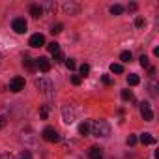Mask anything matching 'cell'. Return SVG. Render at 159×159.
Wrapping results in <instances>:
<instances>
[{"label":"cell","instance_id":"cell-1","mask_svg":"<svg viewBox=\"0 0 159 159\" xmlns=\"http://www.w3.org/2000/svg\"><path fill=\"white\" fill-rule=\"evenodd\" d=\"M92 135L94 137H101V139H105V137H109L111 135V125L105 122V120H96L94 124H92Z\"/></svg>","mask_w":159,"mask_h":159},{"label":"cell","instance_id":"cell-2","mask_svg":"<svg viewBox=\"0 0 159 159\" xmlns=\"http://www.w3.org/2000/svg\"><path fill=\"white\" fill-rule=\"evenodd\" d=\"M36 88L45 96V98H52V94H54V88H52V83L51 81H47V79H36Z\"/></svg>","mask_w":159,"mask_h":159},{"label":"cell","instance_id":"cell-3","mask_svg":"<svg viewBox=\"0 0 159 159\" xmlns=\"http://www.w3.org/2000/svg\"><path fill=\"white\" fill-rule=\"evenodd\" d=\"M62 120H64V124H73L75 122V111H73L71 105L62 107Z\"/></svg>","mask_w":159,"mask_h":159},{"label":"cell","instance_id":"cell-4","mask_svg":"<svg viewBox=\"0 0 159 159\" xmlns=\"http://www.w3.org/2000/svg\"><path fill=\"white\" fill-rule=\"evenodd\" d=\"M43 139L49 140V142H58V140H60V135H58V131H56L54 127L47 125V127L43 129Z\"/></svg>","mask_w":159,"mask_h":159},{"label":"cell","instance_id":"cell-5","mask_svg":"<svg viewBox=\"0 0 159 159\" xmlns=\"http://www.w3.org/2000/svg\"><path fill=\"white\" fill-rule=\"evenodd\" d=\"M140 116L146 120V122H152L153 120V112H152V107L148 101H142L140 103Z\"/></svg>","mask_w":159,"mask_h":159},{"label":"cell","instance_id":"cell-6","mask_svg":"<svg viewBox=\"0 0 159 159\" xmlns=\"http://www.w3.org/2000/svg\"><path fill=\"white\" fill-rule=\"evenodd\" d=\"M10 90L11 92H21L25 90V79L23 77H13L10 81Z\"/></svg>","mask_w":159,"mask_h":159},{"label":"cell","instance_id":"cell-7","mask_svg":"<svg viewBox=\"0 0 159 159\" xmlns=\"http://www.w3.org/2000/svg\"><path fill=\"white\" fill-rule=\"evenodd\" d=\"M26 21L23 19V17H17V19H13V23H11V28L17 32V34H25L26 32Z\"/></svg>","mask_w":159,"mask_h":159},{"label":"cell","instance_id":"cell-8","mask_svg":"<svg viewBox=\"0 0 159 159\" xmlns=\"http://www.w3.org/2000/svg\"><path fill=\"white\" fill-rule=\"evenodd\" d=\"M28 45H30V47H34V49L43 47V45H45V36H43V34H34V36L30 38Z\"/></svg>","mask_w":159,"mask_h":159},{"label":"cell","instance_id":"cell-9","mask_svg":"<svg viewBox=\"0 0 159 159\" xmlns=\"http://www.w3.org/2000/svg\"><path fill=\"white\" fill-rule=\"evenodd\" d=\"M36 66L43 71V73H47L49 69H51V62H49V58H45V56H39V58H36Z\"/></svg>","mask_w":159,"mask_h":159},{"label":"cell","instance_id":"cell-10","mask_svg":"<svg viewBox=\"0 0 159 159\" xmlns=\"http://www.w3.org/2000/svg\"><path fill=\"white\" fill-rule=\"evenodd\" d=\"M64 10H66V13H69V15H77L79 11H81V6L75 4V2H66V4H64Z\"/></svg>","mask_w":159,"mask_h":159},{"label":"cell","instance_id":"cell-11","mask_svg":"<svg viewBox=\"0 0 159 159\" xmlns=\"http://www.w3.org/2000/svg\"><path fill=\"white\" fill-rule=\"evenodd\" d=\"M88 157H90V159H103V150H101L99 146H92V148L88 150Z\"/></svg>","mask_w":159,"mask_h":159},{"label":"cell","instance_id":"cell-12","mask_svg":"<svg viewBox=\"0 0 159 159\" xmlns=\"http://www.w3.org/2000/svg\"><path fill=\"white\" fill-rule=\"evenodd\" d=\"M30 15H32L34 19H39V17L43 15V6H41V4H32V6H30Z\"/></svg>","mask_w":159,"mask_h":159},{"label":"cell","instance_id":"cell-13","mask_svg":"<svg viewBox=\"0 0 159 159\" xmlns=\"http://www.w3.org/2000/svg\"><path fill=\"white\" fill-rule=\"evenodd\" d=\"M23 66H26L30 71L38 67V66H36V58H30V56H26V54H25V58H23Z\"/></svg>","mask_w":159,"mask_h":159},{"label":"cell","instance_id":"cell-14","mask_svg":"<svg viewBox=\"0 0 159 159\" xmlns=\"http://www.w3.org/2000/svg\"><path fill=\"white\" fill-rule=\"evenodd\" d=\"M140 142H142V144H153L155 139H153L150 133H142V135H140Z\"/></svg>","mask_w":159,"mask_h":159},{"label":"cell","instance_id":"cell-15","mask_svg":"<svg viewBox=\"0 0 159 159\" xmlns=\"http://www.w3.org/2000/svg\"><path fill=\"white\" fill-rule=\"evenodd\" d=\"M79 133H81L83 137H86V135L90 133V124H88V122H83L81 125H79Z\"/></svg>","mask_w":159,"mask_h":159},{"label":"cell","instance_id":"cell-16","mask_svg":"<svg viewBox=\"0 0 159 159\" xmlns=\"http://www.w3.org/2000/svg\"><path fill=\"white\" fill-rule=\"evenodd\" d=\"M140 83V79H139V75H135V73H131L129 77H127V84H131V86H137Z\"/></svg>","mask_w":159,"mask_h":159},{"label":"cell","instance_id":"cell-17","mask_svg":"<svg viewBox=\"0 0 159 159\" xmlns=\"http://www.w3.org/2000/svg\"><path fill=\"white\" fill-rule=\"evenodd\" d=\"M111 13H112V15H122V13H124V6H120V4L111 6Z\"/></svg>","mask_w":159,"mask_h":159},{"label":"cell","instance_id":"cell-18","mask_svg":"<svg viewBox=\"0 0 159 159\" xmlns=\"http://www.w3.org/2000/svg\"><path fill=\"white\" fill-rule=\"evenodd\" d=\"M47 49H49V52H51V54H56V52H60V45H58L56 41L49 43V45H47Z\"/></svg>","mask_w":159,"mask_h":159},{"label":"cell","instance_id":"cell-19","mask_svg":"<svg viewBox=\"0 0 159 159\" xmlns=\"http://www.w3.org/2000/svg\"><path fill=\"white\" fill-rule=\"evenodd\" d=\"M79 71H81V79H83V77H86V75L90 73V66H88V64H83L81 67H79Z\"/></svg>","mask_w":159,"mask_h":159},{"label":"cell","instance_id":"cell-20","mask_svg":"<svg viewBox=\"0 0 159 159\" xmlns=\"http://www.w3.org/2000/svg\"><path fill=\"white\" fill-rule=\"evenodd\" d=\"M131 58H133V54H131L129 51H124V52L120 54V60H122V62H131Z\"/></svg>","mask_w":159,"mask_h":159},{"label":"cell","instance_id":"cell-21","mask_svg":"<svg viewBox=\"0 0 159 159\" xmlns=\"http://www.w3.org/2000/svg\"><path fill=\"white\" fill-rule=\"evenodd\" d=\"M111 71L112 73H124V66L122 64H111Z\"/></svg>","mask_w":159,"mask_h":159},{"label":"cell","instance_id":"cell-22","mask_svg":"<svg viewBox=\"0 0 159 159\" xmlns=\"http://www.w3.org/2000/svg\"><path fill=\"white\" fill-rule=\"evenodd\" d=\"M122 99H124V101H131V99H133V94H131L129 90H122Z\"/></svg>","mask_w":159,"mask_h":159},{"label":"cell","instance_id":"cell-23","mask_svg":"<svg viewBox=\"0 0 159 159\" xmlns=\"http://www.w3.org/2000/svg\"><path fill=\"white\" fill-rule=\"evenodd\" d=\"M39 114H41V118H43V120H47V116H49V107H47V105H41Z\"/></svg>","mask_w":159,"mask_h":159},{"label":"cell","instance_id":"cell-24","mask_svg":"<svg viewBox=\"0 0 159 159\" xmlns=\"http://www.w3.org/2000/svg\"><path fill=\"white\" fill-rule=\"evenodd\" d=\"M62 30H64V25H62V23H58V25H54V26H52V30H51V32H52V36H54V34H60Z\"/></svg>","mask_w":159,"mask_h":159},{"label":"cell","instance_id":"cell-25","mask_svg":"<svg viewBox=\"0 0 159 159\" xmlns=\"http://www.w3.org/2000/svg\"><path fill=\"white\" fill-rule=\"evenodd\" d=\"M19 159H32V153H30L28 150H23V152L19 153Z\"/></svg>","mask_w":159,"mask_h":159},{"label":"cell","instance_id":"cell-26","mask_svg":"<svg viewBox=\"0 0 159 159\" xmlns=\"http://www.w3.org/2000/svg\"><path fill=\"white\" fill-rule=\"evenodd\" d=\"M144 25H146V21H144L142 17H137V19H135V26H137V28H142Z\"/></svg>","mask_w":159,"mask_h":159},{"label":"cell","instance_id":"cell-27","mask_svg":"<svg viewBox=\"0 0 159 159\" xmlns=\"http://www.w3.org/2000/svg\"><path fill=\"white\" fill-rule=\"evenodd\" d=\"M140 66H142V67H150V62H148V56H144V54L140 56Z\"/></svg>","mask_w":159,"mask_h":159},{"label":"cell","instance_id":"cell-28","mask_svg":"<svg viewBox=\"0 0 159 159\" xmlns=\"http://www.w3.org/2000/svg\"><path fill=\"white\" fill-rule=\"evenodd\" d=\"M45 10L54 11V10H56V4H54V2H47V4H45ZM45 10H43V11H45Z\"/></svg>","mask_w":159,"mask_h":159},{"label":"cell","instance_id":"cell-29","mask_svg":"<svg viewBox=\"0 0 159 159\" xmlns=\"http://www.w3.org/2000/svg\"><path fill=\"white\" fill-rule=\"evenodd\" d=\"M127 144H129V146H135V144H137V137H135V135H129V137H127Z\"/></svg>","mask_w":159,"mask_h":159},{"label":"cell","instance_id":"cell-30","mask_svg":"<svg viewBox=\"0 0 159 159\" xmlns=\"http://www.w3.org/2000/svg\"><path fill=\"white\" fill-rule=\"evenodd\" d=\"M81 81H83V79H81V77H79V75H75V77H71V83H73L75 86H79V84H81Z\"/></svg>","mask_w":159,"mask_h":159},{"label":"cell","instance_id":"cell-31","mask_svg":"<svg viewBox=\"0 0 159 159\" xmlns=\"http://www.w3.org/2000/svg\"><path fill=\"white\" fill-rule=\"evenodd\" d=\"M103 84H107V86H111V84H112V79H111L109 75H103Z\"/></svg>","mask_w":159,"mask_h":159},{"label":"cell","instance_id":"cell-32","mask_svg":"<svg viewBox=\"0 0 159 159\" xmlns=\"http://www.w3.org/2000/svg\"><path fill=\"white\" fill-rule=\"evenodd\" d=\"M54 62H64V54L62 52H56L54 54Z\"/></svg>","mask_w":159,"mask_h":159},{"label":"cell","instance_id":"cell-33","mask_svg":"<svg viewBox=\"0 0 159 159\" xmlns=\"http://www.w3.org/2000/svg\"><path fill=\"white\" fill-rule=\"evenodd\" d=\"M66 66H67L69 69H75V60H71V58H69V60H66Z\"/></svg>","mask_w":159,"mask_h":159},{"label":"cell","instance_id":"cell-34","mask_svg":"<svg viewBox=\"0 0 159 159\" xmlns=\"http://www.w3.org/2000/svg\"><path fill=\"white\" fill-rule=\"evenodd\" d=\"M0 159H15V155L8 152V153H2V157H0Z\"/></svg>","mask_w":159,"mask_h":159},{"label":"cell","instance_id":"cell-35","mask_svg":"<svg viewBox=\"0 0 159 159\" xmlns=\"http://www.w3.org/2000/svg\"><path fill=\"white\" fill-rule=\"evenodd\" d=\"M127 10H131V11H135V10H137V4H129V8H127Z\"/></svg>","mask_w":159,"mask_h":159},{"label":"cell","instance_id":"cell-36","mask_svg":"<svg viewBox=\"0 0 159 159\" xmlns=\"http://www.w3.org/2000/svg\"><path fill=\"white\" fill-rule=\"evenodd\" d=\"M148 71H150V77H153V75H155V69H153V67H148Z\"/></svg>","mask_w":159,"mask_h":159},{"label":"cell","instance_id":"cell-37","mask_svg":"<svg viewBox=\"0 0 159 159\" xmlns=\"http://www.w3.org/2000/svg\"><path fill=\"white\" fill-rule=\"evenodd\" d=\"M2 125H4V120H2V118H0V127H2Z\"/></svg>","mask_w":159,"mask_h":159},{"label":"cell","instance_id":"cell-38","mask_svg":"<svg viewBox=\"0 0 159 159\" xmlns=\"http://www.w3.org/2000/svg\"><path fill=\"white\" fill-rule=\"evenodd\" d=\"M0 58H2V54H0Z\"/></svg>","mask_w":159,"mask_h":159}]
</instances>
